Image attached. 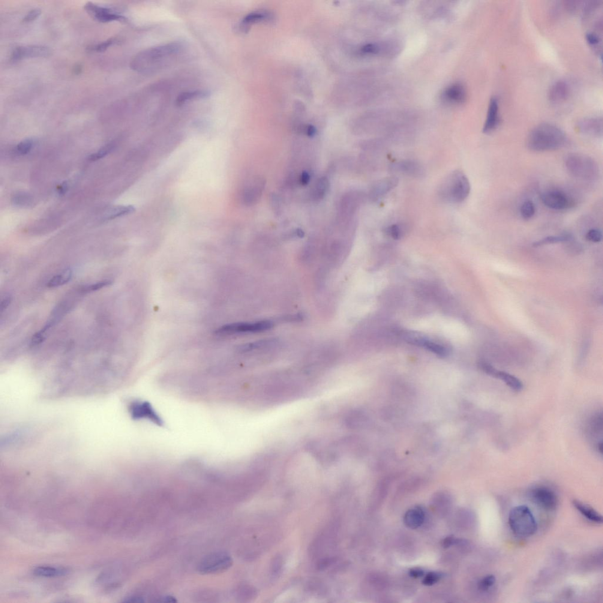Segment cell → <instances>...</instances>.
Segmentation results:
<instances>
[{
    "instance_id": "7a4b0ae2",
    "label": "cell",
    "mask_w": 603,
    "mask_h": 603,
    "mask_svg": "<svg viewBox=\"0 0 603 603\" xmlns=\"http://www.w3.org/2000/svg\"><path fill=\"white\" fill-rule=\"evenodd\" d=\"M471 185L463 171L456 170L450 173L440 185L438 193L440 199L446 203L458 204L469 197Z\"/></svg>"
},
{
    "instance_id": "74e56055",
    "label": "cell",
    "mask_w": 603,
    "mask_h": 603,
    "mask_svg": "<svg viewBox=\"0 0 603 603\" xmlns=\"http://www.w3.org/2000/svg\"><path fill=\"white\" fill-rule=\"evenodd\" d=\"M496 578L493 575L485 576L480 580L478 583V589L482 592H487L496 583Z\"/></svg>"
},
{
    "instance_id": "b9f144b4",
    "label": "cell",
    "mask_w": 603,
    "mask_h": 603,
    "mask_svg": "<svg viewBox=\"0 0 603 603\" xmlns=\"http://www.w3.org/2000/svg\"><path fill=\"white\" fill-rule=\"evenodd\" d=\"M588 241L593 243H599L602 241L603 238L602 231L598 229H590L586 235Z\"/></svg>"
},
{
    "instance_id": "f5cc1de1",
    "label": "cell",
    "mask_w": 603,
    "mask_h": 603,
    "mask_svg": "<svg viewBox=\"0 0 603 603\" xmlns=\"http://www.w3.org/2000/svg\"><path fill=\"white\" fill-rule=\"evenodd\" d=\"M68 185L67 183L64 182L62 184L61 187L58 188V192L60 195H64L68 190Z\"/></svg>"
},
{
    "instance_id": "5b68a950",
    "label": "cell",
    "mask_w": 603,
    "mask_h": 603,
    "mask_svg": "<svg viewBox=\"0 0 603 603\" xmlns=\"http://www.w3.org/2000/svg\"><path fill=\"white\" fill-rule=\"evenodd\" d=\"M233 560L226 552L220 551L209 554L200 561L197 571L202 574H214L227 571L232 566Z\"/></svg>"
},
{
    "instance_id": "f35d334b",
    "label": "cell",
    "mask_w": 603,
    "mask_h": 603,
    "mask_svg": "<svg viewBox=\"0 0 603 603\" xmlns=\"http://www.w3.org/2000/svg\"><path fill=\"white\" fill-rule=\"evenodd\" d=\"M118 40L116 38H111L109 40L103 42V43L89 47V50L91 51V52H103L109 47L118 43Z\"/></svg>"
},
{
    "instance_id": "1f68e13d",
    "label": "cell",
    "mask_w": 603,
    "mask_h": 603,
    "mask_svg": "<svg viewBox=\"0 0 603 603\" xmlns=\"http://www.w3.org/2000/svg\"><path fill=\"white\" fill-rule=\"evenodd\" d=\"M269 15L268 13L262 11L253 12V13L248 14L242 20V25L243 28L245 30V28H247L249 25L268 19L269 18Z\"/></svg>"
},
{
    "instance_id": "d590c367",
    "label": "cell",
    "mask_w": 603,
    "mask_h": 603,
    "mask_svg": "<svg viewBox=\"0 0 603 603\" xmlns=\"http://www.w3.org/2000/svg\"><path fill=\"white\" fill-rule=\"evenodd\" d=\"M34 144V140L32 139L24 140L17 146L16 152L20 155H28L32 151Z\"/></svg>"
},
{
    "instance_id": "ffe728a7",
    "label": "cell",
    "mask_w": 603,
    "mask_h": 603,
    "mask_svg": "<svg viewBox=\"0 0 603 603\" xmlns=\"http://www.w3.org/2000/svg\"><path fill=\"white\" fill-rule=\"evenodd\" d=\"M408 342L409 343L415 345V346L424 348L426 349L430 350V352L436 354V355L440 356L445 357L448 355L449 353V350L444 346L434 343V342L428 340L425 338L421 337H409L408 338Z\"/></svg>"
},
{
    "instance_id": "603a6c76",
    "label": "cell",
    "mask_w": 603,
    "mask_h": 603,
    "mask_svg": "<svg viewBox=\"0 0 603 603\" xmlns=\"http://www.w3.org/2000/svg\"><path fill=\"white\" fill-rule=\"evenodd\" d=\"M424 510L419 508L410 509L404 515V522L410 529H415L421 527L425 520Z\"/></svg>"
},
{
    "instance_id": "ac0fdd59",
    "label": "cell",
    "mask_w": 603,
    "mask_h": 603,
    "mask_svg": "<svg viewBox=\"0 0 603 603\" xmlns=\"http://www.w3.org/2000/svg\"><path fill=\"white\" fill-rule=\"evenodd\" d=\"M50 53L49 48L43 46H20L13 50L11 60L12 61H19L28 58H41L49 56Z\"/></svg>"
},
{
    "instance_id": "52a82bcc",
    "label": "cell",
    "mask_w": 603,
    "mask_h": 603,
    "mask_svg": "<svg viewBox=\"0 0 603 603\" xmlns=\"http://www.w3.org/2000/svg\"><path fill=\"white\" fill-rule=\"evenodd\" d=\"M179 49L178 44H170L166 46L154 48L141 53L133 62V67L135 69L143 67L144 64L158 62L159 59L164 58L165 56L172 55L178 52Z\"/></svg>"
},
{
    "instance_id": "d4e9b609",
    "label": "cell",
    "mask_w": 603,
    "mask_h": 603,
    "mask_svg": "<svg viewBox=\"0 0 603 603\" xmlns=\"http://www.w3.org/2000/svg\"><path fill=\"white\" fill-rule=\"evenodd\" d=\"M409 226L406 223H397L389 225L384 229L385 235L394 240H400L406 235Z\"/></svg>"
},
{
    "instance_id": "7dc6e473",
    "label": "cell",
    "mask_w": 603,
    "mask_h": 603,
    "mask_svg": "<svg viewBox=\"0 0 603 603\" xmlns=\"http://www.w3.org/2000/svg\"><path fill=\"white\" fill-rule=\"evenodd\" d=\"M299 183L302 186H307L311 181L310 174L307 171H303L299 176Z\"/></svg>"
},
{
    "instance_id": "f907efd6",
    "label": "cell",
    "mask_w": 603,
    "mask_h": 603,
    "mask_svg": "<svg viewBox=\"0 0 603 603\" xmlns=\"http://www.w3.org/2000/svg\"><path fill=\"white\" fill-rule=\"evenodd\" d=\"M304 131L306 135L310 137H314L317 133V129L313 125H308L305 127Z\"/></svg>"
},
{
    "instance_id": "9a60e30c",
    "label": "cell",
    "mask_w": 603,
    "mask_h": 603,
    "mask_svg": "<svg viewBox=\"0 0 603 603\" xmlns=\"http://www.w3.org/2000/svg\"><path fill=\"white\" fill-rule=\"evenodd\" d=\"M130 412L132 418L134 419H148L155 424L161 426L163 425L161 419L158 415L153 409L151 404L149 403H141V402H135L131 404L130 407Z\"/></svg>"
},
{
    "instance_id": "484cf974",
    "label": "cell",
    "mask_w": 603,
    "mask_h": 603,
    "mask_svg": "<svg viewBox=\"0 0 603 603\" xmlns=\"http://www.w3.org/2000/svg\"><path fill=\"white\" fill-rule=\"evenodd\" d=\"M330 183L326 177H322L317 180L312 192L314 200H321L326 196L329 190Z\"/></svg>"
},
{
    "instance_id": "e0dca14e",
    "label": "cell",
    "mask_w": 603,
    "mask_h": 603,
    "mask_svg": "<svg viewBox=\"0 0 603 603\" xmlns=\"http://www.w3.org/2000/svg\"><path fill=\"white\" fill-rule=\"evenodd\" d=\"M266 185L265 179L256 178L245 189L242 194L243 201L247 206H253L259 202Z\"/></svg>"
},
{
    "instance_id": "d6986e66",
    "label": "cell",
    "mask_w": 603,
    "mask_h": 603,
    "mask_svg": "<svg viewBox=\"0 0 603 603\" xmlns=\"http://www.w3.org/2000/svg\"><path fill=\"white\" fill-rule=\"evenodd\" d=\"M500 123L499 101L497 98L493 97L491 98L489 103L487 119L483 127V132L485 134L491 133L499 127Z\"/></svg>"
},
{
    "instance_id": "836d02e7",
    "label": "cell",
    "mask_w": 603,
    "mask_h": 603,
    "mask_svg": "<svg viewBox=\"0 0 603 603\" xmlns=\"http://www.w3.org/2000/svg\"><path fill=\"white\" fill-rule=\"evenodd\" d=\"M536 208L535 204L531 200H526L522 204L520 208V214L524 220H530L535 215Z\"/></svg>"
},
{
    "instance_id": "816d5d0a",
    "label": "cell",
    "mask_w": 603,
    "mask_h": 603,
    "mask_svg": "<svg viewBox=\"0 0 603 603\" xmlns=\"http://www.w3.org/2000/svg\"><path fill=\"white\" fill-rule=\"evenodd\" d=\"M124 602H127V603H143L145 602V601H144L143 598H140V597L133 596V597H130V598L126 599Z\"/></svg>"
},
{
    "instance_id": "60d3db41",
    "label": "cell",
    "mask_w": 603,
    "mask_h": 603,
    "mask_svg": "<svg viewBox=\"0 0 603 603\" xmlns=\"http://www.w3.org/2000/svg\"><path fill=\"white\" fill-rule=\"evenodd\" d=\"M442 575L440 573L437 572H431L428 573L422 581L423 584L425 586H431L436 584L438 581L442 578Z\"/></svg>"
},
{
    "instance_id": "ba28073f",
    "label": "cell",
    "mask_w": 603,
    "mask_h": 603,
    "mask_svg": "<svg viewBox=\"0 0 603 603\" xmlns=\"http://www.w3.org/2000/svg\"><path fill=\"white\" fill-rule=\"evenodd\" d=\"M541 199L546 207L556 211H563L571 208L574 205L571 198L565 191L559 190L544 191L541 194Z\"/></svg>"
},
{
    "instance_id": "7402d4cb",
    "label": "cell",
    "mask_w": 603,
    "mask_h": 603,
    "mask_svg": "<svg viewBox=\"0 0 603 603\" xmlns=\"http://www.w3.org/2000/svg\"><path fill=\"white\" fill-rule=\"evenodd\" d=\"M443 98L453 104L463 103L466 98V90L460 84H455L446 89L443 94Z\"/></svg>"
},
{
    "instance_id": "7c38bea8",
    "label": "cell",
    "mask_w": 603,
    "mask_h": 603,
    "mask_svg": "<svg viewBox=\"0 0 603 603\" xmlns=\"http://www.w3.org/2000/svg\"><path fill=\"white\" fill-rule=\"evenodd\" d=\"M398 179L395 176L379 180L371 186L367 197L373 202H377L397 187Z\"/></svg>"
},
{
    "instance_id": "2e32d148",
    "label": "cell",
    "mask_w": 603,
    "mask_h": 603,
    "mask_svg": "<svg viewBox=\"0 0 603 603\" xmlns=\"http://www.w3.org/2000/svg\"><path fill=\"white\" fill-rule=\"evenodd\" d=\"M576 128L580 133L586 136L596 138L602 137L603 118L601 117L584 118L577 123Z\"/></svg>"
},
{
    "instance_id": "d6a6232c",
    "label": "cell",
    "mask_w": 603,
    "mask_h": 603,
    "mask_svg": "<svg viewBox=\"0 0 603 603\" xmlns=\"http://www.w3.org/2000/svg\"><path fill=\"white\" fill-rule=\"evenodd\" d=\"M276 342L277 341L274 340V339L260 340L254 342L253 343L246 344L245 346H242L240 350L243 351V352H247V351L260 349V348L272 346V345H274L276 343Z\"/></svg>"
},
{
    "instance_id": "9c48e42d",
    "label": "cell",
    "mask_w": 603,
    "mask_h": 603,
    "mask_svg": "<svg viewBox=\"0 0 603 603\" xmlns=\"http://www.w3.org/2000/svg\"><path fill=\"white\" fill-rule=\"evenodd\" d=\"M271 321H261L256 323H235L222 326L217 331L218 335L232 334L236 333L259 332L271 329Z\"/></svg>"
},
{
    "instance_id": "8992f818",
    "label": "cell",
    "mask_w": 603,
    "mask_h": 603,
    "mask_svg": "<svg viewBox=\"0 0 603 603\" xmlns=\"http://www.w3.org/2000/svg\"><path fill=\"white\" fill-rule=\"evenodd\" d=\"M367 197V195L360 191H351L345 194L339 209L342 221L353 220Z\"/></svg>"
},
{
    "instance_id": "6da1fadb",
    "label": "cell",
    "mask_w": 603,
    "mask_h": 603,
    "mask_svg": "<svg viewBox=\"0 0 603 603\" xmlns=\"http://www.w3.org/2000/svg\"><path fill=\"white\" fill-rule=\"evenodd\" d=\"M565 131L550 124L537 126L530 132L526 140L527 148L535 152L556 151L567 142Z\"/></svg>"
},
{
    "instance_id": "4fadbf2b",
    "label": "cell",
    "mask_w": 603,
    "mask_h": 603,
    "mask_svg": "<svg viewBox=\"0 0 603 603\" xmlns=\"http://www.w3.org/2000/svg\"><path fill=\"white\" fill-rule=\"evenodd\" d=\"M85 9L94 19L101 23L110 22L113 21L125 22L127 20L124 16L115 13L110 9L101 7L92 2L86 3Z\"/></svg>"
},
{
    "instance_id": "4dcf8cb0",
    "label": "cell",
    "mask_w": 603,
    "mask_h": 603,
    "mask_svg": "<svg viewBox=\"0 0 603 603\" xmlns=\"http://www.w3.org/2000/svg\"><path fill=\"white\" fill-rule=\"evenodd\" d=\"M572 239V235L569 233L563 234V235L559 236H548L534 243L533 247H540L545 245L558 244V243L561 242H568Z\"/></svg>"
},
{
    "instance_id": "11a10c76",
    "label": "cell",
    "mask_w": 603,
    "mask_h": 603,
    "mask_svg": "<svg viewBox=\"0 0 603 603\" xmlns=\"http://www.w3.org/2000/svg\"><path fill=\"white\" fill-rule=\"evenodd\" d=\"M159 602L165 603H176L177 602V601L176 599L175 598H173V596H167L163 597V598L161 599V601Z\"/></svg>"
},
{
    "instance_id": "f6af8a7d",
    "label": "cell",
    "mask_w": 603,
    "mask_h": 603,
    "mask_svg": "<svg viewBox=\"0 0 603 603\" xmlns=\"http://www.w3.org/2000/svg\"><path fill=\"white\" fill-rule=\"evenodd\" d=\"M586 39L588 43L591 46H596L601 43V38L599 35L595 32H589L586 34Z\"/></svg>"
},
{
    "instance_id": "cb8c5ba5",
    "label": "cell",
    "mask_w": 603,
    "mask_h": 603,
    "mask_svg": "<svg viewBox=\"0 0 603 603\" xmlns=\"http://www.w3.org/2000/svg\"><path fill=\"white\" fill-rule=\"evenodd\" d=\"M572 504L577 511L581 513V514L583 515L585 518H586L588 520L597 524L603 523L602 516L598 511H596L595 509L592 508V507L588 506L577 500L573 501Z\"/></svg>"
},
{
    "instance_id": "4316f807",
    "label": "cell",
    "mask_w": 603,
    "mask_h": 603,
    "mask_svg": "<svg viewBox=\"0 0 603 603\" xmlns=\"http://www.w3.org/2000/svg\"><path fill=\"white\" fill-rule=\"evenodd\" d=\"M73 277V271L70 269H65L59 274L54 276L47 284L49 288L58 287L67 284Z\"/></svg>"
},
{
    "instance_id": "ee69618b",
    "label": "cell",
    "mask_w": 603,
    "mask_h": 603,
    "mask_svg": "<svg viewBox=\"0 0 603 603\" xmlns=\"http://www.w3.org/2000/svg\"><path fill=\"white\" fill-rule=\"evenodd\" d=\"M47 334V332L45 331L43 329H41L40 331L35 333L32 339V346L33 347L37 346L38 345L43 343L46 340Z\"/></svg>"
},
{
    "instance_id": "7bdbcfd3",
    "label": "cell",
    "mask_w": 603,
    "mask_h": 603,
    "mask_svg": "<svg viewBox=\"0 0 603 603\" xmlns=\"http://www.w3.org/2000/svg\"><path fill=\"white\" fill-rule=\"evenodd\" d=\"M270 202H271V206L274 214L278 216L280 215L282 212V204L278 195L273 193L270 198Z\"/></svg>"
},
{
    "instance_id": "3957f363",
    "label": "cell",
    "mask_w": 603,
    "mask_h": 603,
    "mask_svg": "<svg viewBox=\"0 0 603 603\" xmlns=\"http://www.w3.org/2000/svg\"><path fill=\"white\" fill-rule=\"evenodd\" d=\"M565 164L570 175L582 181L592 182L600 176L597 162L589 156L580 154H570L565 159Z\"/></svg>"
},
{
    "instance_id": "ab89813d",
    "label": "cell",
    "mask_w": 603,
    "mask_h": 603,
    "mask_svg": "<svg viewBox=\"0 0 603 603\" xmlns=\"http://www.w3.org/2000/svg\"><path fill=\"white\" fill-rule=\"evenodd\" d=\"M31 197L28 194L19 193L13 197V202L14 205L20 206H29L31 204Z\"/></svg>"
},
{
    "instance_id": "db71d44e",
    "label": "cell",
    "mask_w": 603,
    "mask_h": 603,
    "mask_svg": "<svg viewBox=\"0 0 603 603\" xmlns=\"http://www.w3.org/2000/svg\"><path fill=\"white\" fill-rule=\"evenodd\" d=\"M455 541V540L454 538H451V537H449V538H446L445 539L444 541V546L445 547H449L450 546L454 544Z\"/></svg>"
},
{
    "instance_id": "f1b7e54d",
    "label": "cell",
    "mask_w": 603,
    "mask_h": 603,
    "mask_svg": "<svg viewBox=\"0 0 603 603\" xmlns=\"http://www.w3.org/2000/svg\"><path fill=\"white\" fill-rule=\"evenodd\" d=\"M36 575L45 577H55L64 575L67 574V571L65 569L53 568V567L41 566L38 567L34 570Z\"/></svg>"
},
{
    "instance_id": "c3c4849f",
    "label": "cell",
    "mask_w": 603,
    "mask_h": 603,
    "mask_svg": "<svg viewBox=\"0 0 603 603\" xmlns=\"http://www.w3.org/2000/svg\"><path fill=\"white\" fill-rule=\"evenodd\" d=\"M11 301L12 298L10 296H5L1 300V304H0V311H1V313L7 310L11 304Z\"/></svg>"
},
{
    "instance_id": "277c9868",
    "label": "cell",
    "mask_w": 603,
    "mask_h": 603,
    "mask_svg": "<svg viewBox=\"0 0 603 603\" xmlns=\"http://www.w3.org/2000/svg\"><path fill=\"white\" fill-rule=\"evenodd\" d=\"M510 529L516 536L528 538L535 534L538 524L535 517L529 508L520 506L515 507L510 511L508 517Z\"/></svg>"
},
{
    "instance_id": "8fae6325",
    "label": "cell",
    "mask_w": 603,
    "mask_h": 603,
    "mask_svg": "<svg viewBox=\"0 0 603 603\" xmlns=\"http://www.w3.org/2000/svg\"><path fill=\"white\" fill-rule=\"evenodd\" d=\"M478 366L485 373L496 379L502 380L513 391L520 392L523 389V383L517 378L512 375L507 373L506 372L498 371L493 366L485 362H479Z\"/></svg>"
},
{
    "instance_id": "30bf717a",
    "label": "cell",
    "mask_w": 603,
    "mask_h": 603,
    "mask_svg": "<svg viewBox=\"0 0 603 603\" xmlns=\"http://www.w3.org/2000/svg\"><path fill=\"white\" fill-rule=\"evenodd\" d=\"M530 495L533 502L540 508L547 511H553L557 508L559 501L556 494L551 489L545 487H536L531 491Z\"/></svg>"
},
{
    "instance_id": "8d00e7d4",
    "label": "cell",
    "mask_w": 603,
    "mask_h": 603,
    "mask_svg": "<svg viewBox=\"0 0 603 603\" xmlns=\"http://www.w3.org/2000/svg\"><path fill=\"white\" fill-rule=\"evenodd\" d=\"M114 148L113 144H108L106 146L103 147L99 151L94 153L89 157V160L91 161H97L99 159L104 158L108 154L112 152Z\"/></svg>"
},
{
    "instance_id": "bcb514c9",
    "label": "cell",
    "mask_w": 603,
    "mask_h": 603,
    "mask_svg": "<svg viewBox=\"0 0 603 603\" xmlns=\"http://www.w3.org/2000/svg\"><path fill=\"white\" fill-rule=\"evenodd\" d=\"M40 14H41V10H40V9H38V8L34 9V10H31V11L29 12V13L26 15V16L23 18V22L24 23L31 22H32V21L36 19H37V18L39 16H40Z\"/></svg>"
},
{
    "instance_id": "681fc988",
    "label": "cell",
    "mask_w": 603,
    "mask_h": 603,
    "mask_svg": "<svg viewBox=\"0 0 603 603\" xmlns=\"http://www.w3.org/2000/svg\"><path fill=\"white\" fill-rule=\"evenodd\" d=\"M409 573L411 577L415 578L421 577L425 574L422 569L417 568L410 570Z\"/></svg>"
},
{
    "instance_id": "e575fe53",
    "label": "cell",
    "mask_w": 603,
    "mask_h": 603,
    "mask_svg": "<svg viewBox=\"0 0 603 603\" xmlns=\"http://www.w3.org/2000/svg\"><path fill=\"white\" fill-rule=\"evenodd\" d=\"M113 282L111 280H103L97 282L96 283L88 285V286H82L81 287L80 291L84 293L94 292V291L103 289V287L109 286Z\"/></svg>"
},
{
    "instance_id": "83f0119b",
    "label": "cell",
    "mask_w": 603,
    "mask_h": 603,
    "mask_svg": "<svg viewBox=\"0 0 603 603\" xmlns=\"http://www.w3.org/2000/svg\"><path fill=\"white\" fill-rule=\"evenodd\" d=\"M209 92L204 91H196L182 93L176 98V104L178 106H182L187 102L195 99L208 97Z\"/></svg>"
},
{
    "instance_id": "5bb4252c",
    "label": "cell",
    "mask_w": 603,
    "mask_h": 603,
    "mask_svg": "<svg viewBox=\"0 0 603 603\" xmlns=\"http://www.w3.org/2000/svg\"><path fill=\"white\" fill-rule=\"evenodd\" d=\"M392 172L402 174L413 178H421L424 176V167L419 162L413 160H404L394 162L390 165Z\"/></svg>"
},
{
    "instance_id": "44dd1931",
    "label": "cell",
    "mask_w": 603,
    "mask_h": 603,
    "mask_svg": "<svg viewBox=\"0 0 603 603\" xmlns=\"http://www.w3.org/2000/svg\"><path fill=\"white\" fill-rule=\"evenodd\" d=\"M570 91L571 90L568 83L563 80L558 81L552 85L549 91V99L552 103H562L568 98Z\"/></svg>"
},
{
    "instance_id": "f546056e",
    "label": "cell",
    "mask_w": 603,
    "mask_h": 603,
    "mask_svg": "<svg viewBox=\"0 0 603 603\" xmlns=\"http://www.w3.org/2000/svg\"><path fill=\"white\" fill-rule=\"evenodd\" d=\"M135 211V208L132 206H118L113 207L106 212L104 216V220H112L114 219L123 217L131 214Z\"/></svg>"
}]
</instances>
